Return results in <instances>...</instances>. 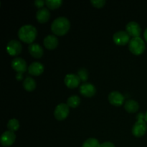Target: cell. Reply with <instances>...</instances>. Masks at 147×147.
<instances>
[{"mask_svg": "<svg viewBox=\"0 0 147 147\" xmlns=\"http://www.w3.org/2000/svg\"><path fill=\"white\" fill-rule=\"evenodd\" d=\"M70 27V21L66 17H60L53 22L51 30L57 36H63L67 33Z\"/></svg>", "mask_w": 147, "mask_h": 147, "instance_id": "1", "label": "cell"}, {"mask_svg": "<svg viewBox=\"0 0 147 147\" xmlns=\"http://www.w3.org/2000/svg\"><path fill=\"white\" fill-rule=\"evenodd\" d=\"M37 36V29L32 25H24L18 31V37L24 42L32 44Z\"/></svg>", "mask_w": 147, "mask_h": 147, "instance_id": "2", "label": "cell"}, {"mask_svg": "<svg viewBox=\"0 0 147 147\" xmlns=\"http://www.w3.org/2000/svg\"><path fill=\"white\" fill-rule=\"evenodd\" d=\"M146 46L144 40L139 37H134L130 40L129 43V49L132 54L135 55H142L144 52Z\"/></svg>", "mask_w": 147, "mask_h": 147, "instance_id": "3", "label": "cell"}, {"mask_svg": "<svg viewBox=\"0 0 147 147\" xmlns=\"http://www.w3.org/2000/svg\"><path fill=\"white\" fill-rule=\"evenodd\" d=\"M69 106L65 103H60L56 106L54 111L55 118L57 121H63L69 115Z\"/></svg>", "mask_w": 147, "mask_h": 147, "instance_id": "4", "label": "cell"}, {"mask_svg": "<svg viewBox=\"0 0 147 147\" xmlns=\"http://www.w3.org/2000/svg\"><path fill=\"white\" fill-rule=\"evenodd\" d=\"M147 131L146 122L144 120H138L132 128V134L136 137L143 136Z\"/></svg>", "mask_w": 147, "mask_h": 147, "instance_id": "5", "label": "cell"}, {"mask_svg": "<svg viewBox=\"0 0 147 147\" xmlns=\"http://www.w3.org/2000/svg\"><path fill=\"white\" fill-rule=\"evenodd\" d=\"M113 40L117 45L123 46L130 42V36L126 31H119L113 36Z\"/></svg>", "mask_w": 147, "mask_h": 147, "instance_id": "6", "label": "cell"}, {"mask_svg": "<svg viewBox=\"0 0 147 147\" xmlns=\"http://www.w3.org/2000/svg\"><path fill=\"white\" fill-rule=\"evenodd\" d=\"M22 50V46L19 41L16 40L9 42L7 46V51L11 56H17L21 53Z\"/></svg>", "mask_w": 147, "mask_h": 147, "instance_id": "7", "label": "cell"}, {"mask_svg": "<svg viewBox=\"0 0 147 147\" xmlns=\"http://www.w3.org/2000/svg\"><path fill=\"white\" fill-rule=\"evenodd\" d=\"M11 67L17 73H23L28 70L27 63L21 57H15L11 61Z\"/></svg>", "mask_w": 147, "mask_h": 147, "instance_id": "8", "label": "cell"}, {"mask_svg": "<svg viewBox=\"0 0 147 147\" xmlns=\"http://www.w3.org/2000/svg\"><path fill=\"white\" fill-rule=\"evenodd\" d=\"M126 32L130 37H139L140 36L142 30L141 27L136 22H130L126 26Z\"/></svg>", "mask_w": 147, "mask_h": 147, "instance_id": "9", "label": "cell"}, {"mask_svg": "<svg viewBox=\"0 0 147 147\" xmlns=\"http://www.w3.org/2000/svg\"><path fill=\"white\" fill-rule=\"evenodd\" d=\"M16 140V135L14 132L11 131H4L1 136V144L3 146L8 147L11 146Z\"/></svg>", "mask_w": 147, "mask_h": 147, "instance_id": "10", "label": "cell"}, {"mask_svg": "<svg viewBox=\"0 0 147 147\" xmlns=\"http://www.w3.org/2000/svg\"><path fill=\"white\" fill-rule=\"evenodd\" d=\"M64 83L67 88L73 89L79 86L80 80L78 76V75L70 73V74L66 75V76L65 77Z\"/></svg>", "mask_w": 147, "mask_h": 147, "instance_id": "11", "label": "cell"}, {"mask_svg": "<svg viewBox=\"0 0 147 147\" xmlns=\"http://www.w3.org/2000/svg\"><path fill=\"white\" fill-rule=\"evenodd\" d=\"M109 101L113 106H121L124 103V96L119 91H112L109 95Z\"/></svg>", "mask_w": 147, "mask_h": 147, "instance_id": "12", "label": "cell"}, {"mask_svg": "<svg viewBox=\"0 0 147 147\" xmlns=\"http://www.w3.org/2000/svg\"><path fill=\"white\" fill-rule=\"evenodd\" d=\"M80 93L85 97L91 98L96 94V88L91 83H85L80 86Z\"/></svg>", "mask_w": 147, "mask_h": 147, "instance_id": "13", "label": "cell"}, {"mask_svg": "<svg viewBox=\"0 0 147 147\" xmlns=\"http://www.w3.org/2000/svg\"><path fill=\"white\" fill-rule=\"evenodd\" d=\"M28 50L30 54L34 58H41L44 54L42 47L37 43H32L29 45Z\"/></svg>", "mask_w": 147, "mask_h": 147, "instance_id": "14", "label": "cell"}, {"mask_svg": "<svg viewBox=\"0 0 147 147\" xmlns=\"http://www.w3.org/2000/svg\"><path fill=\"white\" fill-rule=\"evenodd\" d=\"M28 72L32 76H39L44 72V65L39 62H34L29 66Z\"/></svg>", "mask_w": 147, "mask_h": 147, "instance_id": "15", "label": "cell"}, {"mask_svg": "<svg viewBox=\"0 0 147 147\" xmlns=\"http://www.w3.org/2000/svg\"><path fill=\"white\" fill-rule=\"evenodd\" d=\"M44 46L48 50H54L58 45V39L55 35L50 34L44 39Z\"/></svg>", "mask_w": 147, "mask_h": 147, "instance_id": "16", "label": "cell"}, {"mask_svg": "<svg viewBox=\"0 0 147 147\" xmlns=\"http://www.w3.org/2000/svg\"><path fill=\"white\" fill-rule=\"evenodd\" d=\"M50 17V12L47 9L42 8L37 11L36 14V19L40 24L46 23Z\"/></svg>", "mask_w": 147, "mask_h": 147, "instance_id": "17", "label": "cell"}, {"mask_svg": "<svg viewBox=\"0 0 147 147\" xmlns=\"http://www.w3.org/2000/svg\"><path fill=\"white\" fill-rule=\"evenodd\" d=\"M124 109L128 113H134L138 111L139 109V105L137 101L134 100H128L124 103Z\"/></svg>", "mask_w": 147, "mask_h": 147, "instance_id": "18", "label": "cell"}, {"mask_svg": "<svg viewBox=\"0 0 147 147\" xmlns=\"http://www.w3.org/2000/svg\"><path fill=\"white\" fill-rule=\"evenodd\" d=\"M23 87L27 91L32 92L35 89L36 82L34 81L32 78L27 77L24 79V82H23Z\"/></svg>", "mask_w": 147, "mask_h": 147, "instance_id": "19", "label": "cell"}, {"mask_svg": "<svg viewBox=\"0 0 147 147\" xmlns=\"http://www.w3.org/2000/svg\"><path fill=\"white\" fill-rule=\"evenodd\" d=\"M80 98H79V96H71L70 97H69L67 100V105L69 107H71L75 109V108H77L78 106L80 105Z\"/></svg>", "mask_w": 147, "mask_h": 147, "instance_id": "20", "label": "cell"}, {"mask_svg": "<svg viewBox=\"0 0 147 147\" xmlns=\"http://www.w3.org/2000/svg\"><path fill=\"white\" fill-rule=\"evenodd\" d=\"M7 128H8L9 131H17L20 128V123L19 121L16 119H11L7 123Z\"/></svg>", "mask_w": 147, "mask_h": 147, "instance_id": "21", "label": "cell"}, {"mask_svg": "<svg viewBox=\"0 0 147 147\" xmlns=\"http://www.w3.org/2000/svg\"><path fill=\"white\" fill-rule=\"evenodd\" d=\"M63 4L61 0H46L45 4L50 9H56L59 8Z\"/></svg>", "mask_w": 147, "mask_h": 147, "instance_id": "22", "label": "cell"}, {"mask_svg": "<svg viewBox=\"0 0 147 147\" xmlns=\"http://www.w3.org/2000/svg\"><path fill=\"white\" fill-rule=\"evenodd\" d=\"M82 147H100V144L96 139L89 138L83 142Z\"/></svg>", "mask_w": 147, "mask_h": 147, "instance_id": "23", "label": "cell"}, {"mask_svg": "<svg viewBox=\"0 0 147 147\" xmlns=\"http://www.w3.org/2000/svg\"><path fill=\"white\" fill-rule=\"evenodd\" d=\"M78 76L80 78V81L86 82L88 78V73L85 68H81L78 71Z\"/></svg>", "mask_w": 147, "mask_h": 147, "instance_id": "24", "label": "cell"}, {"mask_svg": "<svg viewBox=\"0 0 147 147\" xmlns=\"http://www.w3.org/2000/svg\"><path fill=\"white\" fill-rule=\"evenodd\" d=\"M106 1L105 0H92L90 1L92 5L96 8H102L105 6Z\"/></svg>", "mask_w": 147, "mask_h": 147, "instance_id": "25", "label": "cell"}, {"mask_svg": "<svg viewBox=\"0 0 147 147\" xmlns=\"http://www.w3.org/2000/svg\"><path fill=\"white\" fill-rule=\"evenodd\" d=\"M34 5L36 6V7L40 9L43 8L44 5L45 4V1H43V0H36L34 2Z\"/></svg>", "mask_w": 147, "mask_h": 147, "instance_id": "26", "label": "cell"}, {"mask_svg": "<svg viewBox=\"0 0 147 147\" xmlns=\"http://www.w3.org/2000/svg\"><path fill=\"white\" fill-rule=\"evenodd\" d=\"M100 147H116L113 143L110 142H106L100 144Z\"/></svg>", "mask_w": 147, "mask_h": 147, "instance_id": "27", "label": "cell"}, {"mask_svg": "<svg viewBox=\"0 0 147 147\" xmlns=\"http://www.w3.org/2000/svg\"><path fill=\"white\" fill-rule=\"evenodd\" d=\"M16 79H17V80H19V81H20V80H22L23 73H17V74L16 75Z\"/></svg>", "mask_w": 147, "mask_h": 147, "instance_id": "28", "label": "cell"}, {"mask_svg": "<svg viewBox=\"0 0 147 147\" xmlns=\"http://www.w3.org/2000/svg\"><path fill=\"white\" fill-rule=\"evenodd\" d=\"M144 38H145V40H146V41L147 42V28L146 29V30H145V32H144Z\"/></svg>", "mask_w": 147, "mask_h": 147, "instance_id": "29", "label": "cell"}, {"mask_svg": "<svg viewBox=\"0 0 147 147\" xmlns=\"http://www.w3.org/2000/svg\"><path fill=\"white\" fill-rule=\"evenodd\" d=\"M144 121L147 123V111H146V113H145V115H144Z\"/></svg>", "mask_w": 147, "mask_h": 147, "instance_id": "30", "label": "cell"}]
</instances>
